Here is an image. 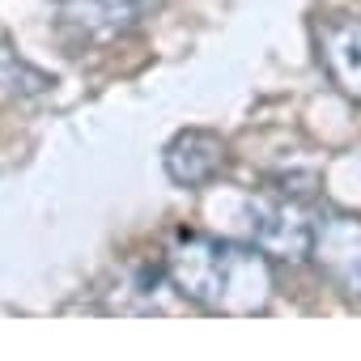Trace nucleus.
Wrapping results in <instances>:
<instances>
[{
    "instance_id": "6",
    "label": "nucleus",
    "mask_w": 361,
    "mask_h": 361,
    "mask_svg": "<svg viewBox=\"0 0 361 361\" xmlns=\"http://www.w3.org/2000/svg\"><path fill=\"white\" fill-rule=\"evenodd\" d=\"M161 166L170 174V183L178 188H204L209 178L221 174L226 166V140L209 128H188V132H178L166 153H161Z\"/></svg>"
},
{
    "instance_id": "2",
    "label": "nucleus",
    "mask_w": 361,
    "mask_h": 361,
    "mask_svg": "<svg viewBox=\"0 0 361 361\" xmlns=\"http://www.w3.org/2000/svg\"><path fill=\"white\" fill-rule=\"evenodd\" d=\"M310 259L340 293L361 298V217L319 213L310 230Z\"/></svg>"
},
{
    "instance_id": "4",
    "label": "nucleus",
    "mask_w": 361,
    "mask_h": 361,
    "mask_svg": "<svg viewBox=\"0 0 361 361\" xmlns=\"http://www.w3.org/2000/svg\"><path fill=\"white\" fill-rule=\"evenodd\" d=\"M314 47H319V60H323L327 77L353 102H361V18H348V13L319 18Z\"/></svg>"
},
{
    "instance_id": "3",
    "label": "nucleus",
    "mask_w": 361,
    "mask_h": 361,
    "mask_svg": "<svg viewBox=\"0 0 361 361\" xmlns=\"http://www.w3.org/2000/svg\"><path fill=\"white\" fill-rule=\"evenodd\" d=\"M157 5L161 0H56L64 26L94 43H111L140 30L157 13Z\"/></svg>"
},
{
    "instance_id": "1",
    "label": "nucleus",
    "mask_w": 361,
    "mask_h": 361,
    "mask_svg": "<svg viewBox=\"0 0 361 361\" xmlns=\"http://www.w3.org/2000/svg\"><path fill=\"white\" fill-rule=\"evenodd\" d=\"M166 276L188 302L213 314H264L276 289L272 264L259 247L188 234L166 251Z\"/></svg>"
},
{
    "instance_id": "5",
    "label": "nucleus",
    "mask_w": 361,
    "mask_h": 361,
    "mask_svg": "<svg viewBox=\"0 0 361 361\" xmlns=\"http://www.w3.org/2000/svg\"><path fill=\"white\" fill-rule=\"evenodd\" d=\"M251 226H255V247L264 255H281V259H306L310 255V230L314 217L293 204V200H268L251 209Z\"/></svg>"
}]
</instances>
